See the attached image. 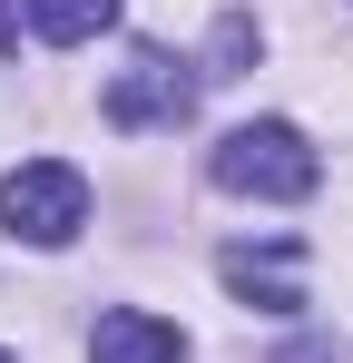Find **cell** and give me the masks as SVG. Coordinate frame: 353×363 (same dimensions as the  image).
I'll use <instances>...</instances> for the list:
<instances>
[{"instance_id":"6da1fadb","label":"cell","mask_w":353,"mask_h":363,"mask_svg":"<svg viewBox=\"0 0 353 363\" xmlns=\"http://www.w3.org/2000/svg\"><path fill=\"white\" fill-rule=\"evenodd\" d=\"M206 177L226 186V196L294 206V196H314V186H324V157L304 147V128H294V118H245V128H226V138H216Z\"/></svg>"},{"instance_id":"7a4b0ae2","label":"cell","mask_w":353,"mask_h":363,"mask_svg":"<svg viewBox=\"0 0 353 363\" xmlns=\"http://www.w3.org/2000/svg\"><path fill=\"white\" fill-rule=\"evenodd\" d=\"M0 226L20 245H69L89 226V177H79L69 157H20V167L0 177Z\"/></svg>"},{"instance_id":"3957f363","label":"cell","mask_w":353,"mask_h":363,"mask_svg":"<svg viewBox=\"0 0 353 363\" xmlns=\"http://www.w3.org/2000/svg\"><path fill=\"white\" fill-rule=\"evenodd\" d=\"M108 128H176L196 118V69L176 60V50H128V69L108 79Z\"/></svg>"},{"instance_id":"277c9868","label":"cell","mask_w":353,"mask_h":363,"mask_svg":"<svg viewBox=\"0 0 353 363\" xmlns=\"http://www.w3.org/2000/svg\"><path fill=\"white\" fill-rule=\"evenodd\" d=\"M216 275H226V295L255 304V314H304V245H294V236H275V245H226Z\"/></svg>"},{"instance_id":"5b68a950","label":"cell","mask_w":353,"mask_h":363,"mask_svg":"<svg viewBox=\"0 0 353 363\" xmlns=\"http://www.w3.org/2000/svg\"><path fill=\"white\" fill-rule=\"evenodd\" d=\"M89 363H186V334H176L167 314H147V304H118V314H99V334H89Z\"/></svg>"},{"instance_id":"8992f818","label":"cell","mask_w":353,"mask_h":363,"mask_svg":"<svg viewBox=\"0 0 353 363\" xmlns=\"http://www.w3.org/2000/svg\"><path fill=\"white\" fill-rule=\"evenodd\" d=\"M118 20V0H30V30L50 40V50H79V40H99Z\"/></svg>"},{"instance_id":"52a82bcc","label":"cell","mask_w":353,"mask_h":363,"mask_svg":"<svg viewBox=\"0 0 353 363\" xmlns=\"http://www.w3.org/2000/svg\"><path fill=\"white\" fill-rule=\"evenodd\" d=\"M255 60V20H245V10H226V20H216V79H226V69H245Z\"/></svg>"},{"instance_id":"ba28073f","label":"cell","mask_w":353,"mask_h":363,"mask_svg":"<svg viewBox=\"0 0 353 363\" xmlns=\"http://www.w3.org/2000/svg\"><path fill=\"white\" fill-rule=\"evenodd\" d=\"M275 363H344V354H334L324 334H294V344H285V354H275Z\"/></svg>"},{"instance_id":"9c48e42d","label":"cell","mask_w":353,"mask_h":363,"mask_svg":"<svg viewBox=\"0 0 353 363\" xmlns=\"http://www.w3.org/2000/svg\"><path fill=\"white\" fill-rule=\"evenodd\" d=\"M10 40H20V0H0V50H10Z\"/></svg>"},{"instance_id":"30bf717a","label":"cell","mask_w":353,"mask_h":363,"mask_svg":"<svg viewBox=\"0 0 353 363\" xmlns=\"http://www.w3.org/2000/svg\"><path fill=\"white\" fill-rule=\"evenodd\" d=\"M0 363H20V354H0Z\"/></svg>"}]
</instances>
